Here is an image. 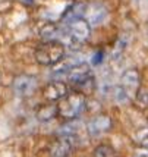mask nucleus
<instances>
[{
    "label": "nucleus",
    "mask_w": 148,
    "mask_h": 157,
    "mask_svg": "<svg viewBox=\"0 0 148 157\" xmlns=\"http://www.w3.org/2000/svg\"><path fill=\"white\" fill-rule=\"evenodd\" d=\"M94 157H117V153L112 145L100 144L94 148Z\"/></svg>",
    "instance_id": "obj_14"
},
{
    "label": "nucleus",
    "mask_w": 148,
    "mask_h": 157,
    "mask_svg": "<svg viewBox=\"0 0 148 157\" xmlns=\"http://www.w3.org/2000/svg\"><path fill=\"white\" fill-rule=\"evenodd\" d=\"M134 104L138 110H147L148 109V90L139 88L134 96Z\"/></svg>",
    "instance_id": "obj_13"
},
{
    "label": "nucleus",
    "mask_w": 148,
    "mask_h": 157,
    "mask_svg": "<svg viewBox=\"0 0 148 157\" xmlns=\"http://www.w3.org/2000/svg\"><path fill=\"white\" fill-rule=\"evenodd\" d=\"M66 28L72 37H75L78 41H87L91 35V25L85 18H74L66 21Z\"/></svg>",
    "instance_id": "obj_3"
},
{
    "label": "nucleus",
    "mask_w": 148,
    "mask_h": 157,
    "mask_svg": "<svg viewBox=\"0 0 148 157\" xmlns=\"http://www.w3.org/2000/svg\"><path fill=\"white\" fill-rule=\"evenodd\" d=\"M35 116L40 122H48L53 121L57 116V104H53L51 101H47L44 104H40L35 110Z\"/></svg>",
    "instance_id": "obj_11"
},
{
    "label": "nucleus",
    "mask_w": 148,
    "mask_h": 157,
    "mask_svg": "<svg viewBox=\"0 0 148 157\" xmlns=\"http://www.w3.org/2000/svg\"><path fill=\"white\" fill-rule=\"evenodd\" d=\"M38 88V81L35 76L31 75H21L15 78L13 81V91L19 97H29Z\"/></svg>",
    "instance_id": "obj_5"
},
{
    "label": "nucleus",
    "mask_w": 148,
    "mask_h": 157,
    "mask_svg": "<svg viewBox=\"0 0 148 157\" xmlns=\"http://www.w3.org/2000/svg\"><path fill=\"white\" fill-rule=\"evenodd\" d=\"M113 122L108 115H95L87 123V132L89 137H100L112 129Z\"/></svg>",
    "instance_id": "obj_4"
},
{
    "label": "nucleus",
    "mask_w": 148,
    "mask_h": 157,
    "mask_svg": "<svg viewBox=\"0 0 148 157\" xmlns=\"http://www.w3.org/2000/svg\"><path fill=\"white\" fill-rule=\"evenodd\" d=\"M135 157H148V147H139L135 150Z\"/></svg>",
    "instance_id": "obj_17"
},
{
    "label": "nucleus",
    "mask_w": 148,
    "mask_h": 157,
    "mask_svg": "<svg viewBox=\"0 0 148 157\" xmlns=\"http://www.w3.org/2000/svg\"><path fill=\"white\" fill-rule=\"evenodd\" d=\"M135 2H136L138 6H145V5H148V0H135Z\"/></svg>",
    "instance_id": "obj_18"
},
{
    "label": "nucleus",
    "mask_w": 148,
    "mask_h": 157,
    "mask_svg": "<svg viewBox=\"0 0 148 157\" xmlns=\"http://www.w3.org/2000/svg\"><path fill=\"white\" fill-rule=\"evenodd\" d=\"M69 94V88H67L66 82L60 81V79H54L50 84L46 85V88L43 90V96L47 101H59L63 97Z\"/></svg>",
    "instance_id": "obj_7"
},
{
    "label": "nucleus",
    "mask_w": 148,
    "mask_h": 157,
    "mask_svg": "<svg viewBox=\"0 0 148 157\" xmlns=\"http://www.w3.org/2000/svg\"><path fill=\"white\" fill-rule=\"evenodd\" d=\"M84 18L89 22V25H100L107 18V9L100 3H89L85 5Z\"/></svg>",
    "instance_id": "obj_9"
},
{
    "label": "nucleus",
    "mask_w": 148,
    "mask_h": 157,
    "mask_svg": "<svg viewBox=\"0 0 148 157\" xmlns=\"http://www.w3.org/2000/svg\"><path fill=\"white\" fill-rule=\"evenodd\" d=\"M65 75L67 76V81L70 82L74 87H76L78 84H81L82 81H85L88 76H91V68L89 65L85 62H78L76 65H74L72 68L67 71Z\"/></svg>",
    "instance_id": "obj_8"
},
{
    "label": "nucleus",
    "mask_w": 148,
    "mask_h": 157,
    "mask_svg": "<svg viewBox=\"0 0 148 157\" xmlns=\"http://www.w3.org/2000/svg\"><path fill=\"white\" fill-rule=\"evenodd\" d=\"M87 106V97L81 91L69 93L57 101V115L63 119H75L81 115Z\"/></svg>",
    "instance_id": "obj_1"
},
{
    "label": "nucleus",
    "mask_w": 148,
    "mask_h": 157,
    "mask_svg": "<svg viewBox=\"0 0 148 157\" xmlns=\"http://www.w3.org/2000/svg\"><path fill=\"white\" fill-rule=\"evenodd\" d=\"M74 141L67 137H59L53 144H51V148H50V156L51 157H67L72 153L74 148Z\"/></svg>",
    "instance_id": "obj_10"
},
{
    "label": "nucleus",
    "mask_w": 148,
    "mask_h": 157,
    "mask_svg": "<svg viewBox=\"0 0 148 157\" xmlns=\"http://www.w3.org/2000/svg\"><path fill=\"white\" fill-rule=\"evenodd\" d=\"M132 140L139 147H148V126H139L132 132Z\"/></svg>",
    "instance_id": "obj_12"
},
{
    "label": "nucleus",
    "mask_w": 148,
    "mask_h": 157,
    "mask_svg": "<svg viewBox=\"0 0 148 157\" xmlns=\"http://www.w3.org/2000/svg\"><path fill=\"white\" fill-rule=\"evenodd\" d=\"M104 57H106L104 52H103V50H98V52H95L94 55H93V57H91V63H93L94 66H100L101 63H103V60H104Z\"/></svg>",
    "instance_id": "obj_16"
},
{
    "label": "nucleus",
    "mask_w": 148,
    "mask_h": 157,
    "mask_svg": "<svg viewBox=\"0 0 148 157\" xmlns=\"http://www.w3.org/2000/svg\"><path fill=\"white\" fill-rule=\"evenodd\" d=\"M113 97H115V100L117 103H128L129 98H131V96L122 88L120 85H117V87L113 88Z\"/></svg>",
    "instance_id": "obj_15"
},
{
    "label": "nucleus",
    "mask_w": 148,
    "mask_h": 157,
    "mask_svg": "<svg viewBox=\"0 0 148 157\" xmlns=\"http://www.w3.org/2000/svg\"><path fill=\"white\" fill-rule=\"evenodd\" d=\"M139 82H141V76H139L138 69L131 68V69H126L120 75V84L119 85L132 97L139 90Z\"/></svg>",
    "instance_id": "obj_6"
},
{
    "label": "nucleus",
    "mask_w": 148,
    "mask_h": 157,
    "mask_svg": "<svg viewBox=\"0 0 148 157\" xmlns=\"http://www.w3.org/2000/svg\"><path fill=\"white\" fill-rule=\"evenodd\" d=\"M65 44L60 41H46L35 50V60L43 66H53L65 57Z\"/></svg>",
    "instance_id": "obj_2"
}]
</instances>
